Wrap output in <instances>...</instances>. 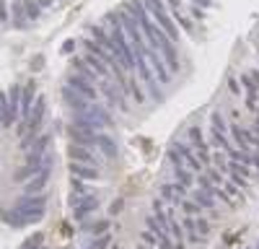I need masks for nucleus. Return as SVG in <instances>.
<instances>
[{
    "label": "nucleus",
    "instance_id": "obj_1",
    "mask_svg": "<svg viewBox=\"0 0 259 249\" xmlns=\"http://www.w3.org/2000/svg\"><path fill=\"white\" fill-rule=\"evenodd\" d=\"M145 11L150 13V18H156V24L166 31V36L171 42H179V26H177V21H171V16L166 13L163 8V0H145Z\"/></svg>",
    "mask_w": 259,
    "mask_h": 249
},
{
    "label": "nucleus",
    "instance_id": "obj_2",
    "mask_svg": "<svg viewBox=\"0 0 259 249\" xmlns=\"http://www.w3.org/2000/svg\"><path fill=\"white\" fill-rule=\"evenodd\" d=\"M45 205H47V197L45 195H24V197L16 200L13 211H18L21 216L31 223V221H39L41 216H45Z\"/></svg>",
    "mask_w": 259,
    "mask_h": 249
},
{
    "label": "nucleus",
    "instance_id": "obj_3",
    "mask_svg": "<svg viewBox=\"0 0 259 249\" xmlns=\"http://www.w3.org/2000/svg\"><path fill=\"white\" fill-rule=\"evenodd\" d=\"M99 94H104L106 99V107L109 109H119V112H130V104H127V94L117 86V83H112L109 78H101L99 83Z\"/></svg>",
    "mask_w": 259,
    "mask_h": 249
},
{
    "label": "nucleus",
    "instance_id": "obj_4",
    "mask_svg": "<svg viewBox=\"0 0 259 249\" xmlns=\"http://www.w3.org/2000/svg\"><path fill=\"white\" fill-rule=\"evenodd\" d=\"M68 86H70V89H73L75 94L85 96L89 101H96V99H99V86H96V83H91L89 78L78 75V73H73V75L68 78Z\"/></svg>",
    "mask_w": 259,
    "mask_h": 249
},
{
    "label": "nucleus",
    "instance_id": "obj_5",
    "mask_svg": "<svg viewBox=\"0 0 259 249\" xmlns=\"http://www.w3.org/2000/svg\"><path fill=\"white\" fill-rule=\"evenodd\" d=\"M45 112H47V101H45V96H36L34 109H31V114L26 117V130H29V135H36V130L41 128V119H45Z\"/></svg>",
    "mask_w": 259,
    "mask_h": 249
},
{
    "label": "nucleus",
    "instance_id": "obj_6",
    "mask_svg": "<svg viewBox=\"0 0 259 249\" xmlns=\"http://www.w3.org/2000/svg\"><path fill=\"white\" fill-rule=\"evenodd\" d=\"M62 99H65V104H68V107H70L75 114H83V112H85V109H89L91 104H94V101H89L85 96L75 94L70 86H65V89H62Z\"/></svg>",
    "mask_w": 259,
    "mask_h": 249
},
{
    "label": "nucleus",
    "instance_id": "obj_7",
    "mask_svg": "<svg viewBox=\"0 0 259 249\" xmlns=\"http://www.w3.org/2000/svg\"><path fill=\"white\" fill-rule=\"evenodd\" d=\"M34 101H36V83L34 80H29L24 89H21V114L24 117H29L31 114V109H34Z\"/></svg>",
    "mask_w": 259,
    "mask_h": 249
},
{
    "label": "nucleus",
    "instance_id": "obj_8",
    "mask_svg": "<svg viewBox=\"0 0 259 249\" xmlns=\"http://www.w3.org/2000/svg\"><path fill=\"white\" fill-rule=\"evenodd\" d=\"M70 177L83 179V182H94V179H99V169H96V166H89V163L70 161Z\"/></svg>",
    "mask_w": 259,
    "mask_h": 249
},
{
    "label": "nucleus",
    "instance_id": "obj_9",
    "mask_svg": "<svg viewBox=\"0 0 259 249\" xmlns=\"http://www.w3.org/2000/svg\"><path fill=\"white\" fill-rule=\"evenodd\" d=\"M94 151L96 148H89V145H70L68 148V156H70V161H75V163H94ZM96 166V163H94Z\"/></svg>",
    "mask_w": 259,
    "mask_h": 249
},
{
    "label": "nucleus",
    "instance_id": "obj_10",
    "mask_svg": "<svg viewBox=\"0 0 259 249\" xmlns=\"http://www.w3.org/2000/svg\"><path fill=\"white\" fill-rule=\"evenodd\" d=\"M85 62H89V68L99 75V78H109L112 75V70H109V65H106L104 60H99L96 55H91V52H85V57H83Z\"/></svg>",
    "mask_w": 259,
    "mask_h": 249
},
{
    "label": "nucleus",
    "instance_id": "obj_11",
    "mask_svg": "<svg viewBox=\"0 0 259 249\" xmlns=\"http://www.w3.org/2000/svg\"><path fill=\"white\" fill-rule=\"evenodd\" d=\"M73 70H75L78 75H83V78H89L91 83H99V80H101V78H99V75H96V73L89 68V62L80 60V57H73Z\"/></svg>",
    "mask_w": 259,
    "mask_h": 249
},
{
    "label": "nucleus",
    "instance_id": "obj_12",
    "mask_svg": "<svg viewBox=\"0 0 259 249\" xmlns=\"http://www.w3.org/2000/svg\"><path fill=\"white\" fill-rule=\"evenodd\" d=\"M13 21H16V26L18 29H26L29 26V13H26V8H24V0H16L13 3Z\"/></svg>",
    "mask_w": 259,
    "mask_h": 249
},
{
    "label": "nucleus",
    "instance_id": "obj_13",
    "mask_svg": "<svg viewBox=\"0 0 259 249\" xmlns=\"http://www.w3.org/2000/svg\"><path fill=\"white\" fill-rule=\"evenodd\" d=\"M124 94L130 96V99H135L138 104H143L145 101V94H143V89H140V83L133 78V75H130L127 78V86H124Z\"/></svg>",
    "mask_w": 259,
    "mask_h": 249
},
{
    "label": "nucleus",
    "instance_id": "obj_14",
    "mask_svg": "<svg viewBox=\"0 0 259 249\" xmlns=\"http://www.w3.org/2000/svg\"><path fill=\"white\" fill-rule=\"evenodd\" d=\"M47 177H50V169L39 172V174H36V179H31V182L26 184V195H39V192H41V187L47 184Z\"/></svg>",
    "mask_w": 259,
    "mask_h": 249
},
{
    "label": "nucleus",
    "instance_id": "obj_15",
    "mask_svg": "<svg viewBox=\"0 0 259 249\" xmlns=\"http://www.w3.org/2000/svg\"><path fill=\"white\" fill-rule=\"evenodd\" d=\"M96 148H101L106 156H114L117 153V145H114V138H109L106 133H99L96 135Z\"/></svg>",
    "mask_w": 259,
    "mask_h": 249
},
{
    "label": "nucleus",
    "instance_id": "obj_16",
    "mask_svg": "<svg viewBox=\"0 0 259 249\" xmlns=\"http://www.w3.org/2000/svg\"><path fill=\"white\" fill-rule=\"evenodd\" d=\"M256 101H259V89H249L246 96H244V107H246L249 112H256V109H259Z\"/></svg>",
    "mask_w": 259,
    "mask_h": 249
},
{
    "label": "nucleus",
    "instance_id": "obj_17",
    "mask_svg": "<svg viewBox=\"0 0 259 249\" xmlns=\"http://www.w3.org/2000/svg\"><path fill=\"white\" fill-rule=\"evenodd\" d=\"M89 34L99 42V45H104V47L109 45V31H106L104 26H89Z\"/></svg>",
    "mask_w": 259,
    "mask_h": 249
},
{
    "label": "nucleus",
    "instance_id": "obj_18",
    "mask_svg": "<svg viewBox=\"0 0 259 249\" xmlns=\"http://www.w3.org/2000/svg\"><path fill=\"white\" fill-rule=\"evenodd\" d=\"M171 16H174V21H179V26H182L187 34H194V24H192V18H187L182 11H174Z\"/></svg>",
    "mask_w": 259,
    "mask_h": 249
},
{
    "label": "nucleus",
    "instance_id": "obj_19",
    "mask_svg": "<svg viewBox=\"0 0 259 249\" xmlns=\"http://www.w3.org/2000/svg\"><path fill=\"white\" fill-rule=\"evenodd\" d=\"M47 143H50V135H41V138L34 143V148H31V153H29V156H45Z\"/></svg>",
    "mask_w": 259,
    "mask_h": 249
},
{
    "label": "nucleus",
    "instance_id": "obj_20",
    "mask_svg": "<svg viewBox=\"0 0 259 249\" xmlns=\"http://www.w3.org/2000/svg\"><path fill=\"white\" fill-rule=\"evenodd\" d=\"M24 8H26V13H29V18H31V21H36V18H39V13H41V6L36 3V0H24Z\"/></svg>",
    "mask_w": 259,
    "mask_h": 249
},
{
    "label": "nucleus",
    "instance_id": "obj_21",
    "mask_svg": "<svg viewBox=\"0 0 259 249\" xmlns=\"http://www.w3.org/2000/svg\"><path fill=\"white\" fill-rule=\"evenodd\" d=\"M109 244H112V234H104V236H96V239H94L91 249H106Z\"/></svg>",
    "mask_w": 259,
    "mask_h": 249
},
{
    "label": "nucleus",
    "instance_id": "obj_22",
    "mask_svg": "<svg viewBox=\"0 0 259 249\" xmlns=\"http://www.w3.org/2000/svg\"><path fill=\"white\" fill-rule=\"evenodd\" d=\"M91 234H94V236H104V234H109V221H99L96 226H91Z\"/></svg>",
    "mask_w": 259,
    "mask_h": 249
},
{
    "label": "nucleus",
    "instance_id": "obj_23",
    "mask_svg": "<svg viewBox=\"0 0 259 249\" xmlns=\"http://www.w3.org/2000/svg\"><path fill=\"white\" fill-rule=\"evenodd\" d=\"M228 89H231V94H241V91H244L241 83L236 80V78H228Z\"/></svg>",
    "mask_w": 259,
    "mask_h": 249
},
{
    "label": "nucleus",
    "instance_id": "obj_24",
    "mask_svg": "<svg viewBox=\"0 0 259 249\" xmlns=\"http://www.w3.org/2000/svg\"><path fill=\"white\" fill-rule=\"evenodd\" d=\"M6 21H8V3L0 0V24H6Z\"/></svg>",
    "mask_w": 259,
    "mask_h": 249
},
{
    "label": "nucleus",
    "instance_id": "obj_25",
    "mask_svg": "<svg viewBox=\"0 0 259 249\" xmlns=\"http://www.w3.org/2000/svg\"><path fill=\"white\" fill-rule=\"evenodd\" d=\"M75 45H78L75 39H70V42H65V45H62V50H60V52H62V55H70V52L75 50Z\"/></svg>",
    "mask_w": 259,
    "mask_h": 249
},
{
    "label": "nucleus",
    "instance_id": "obj_26",
    "mask_svg": "<svg viewBox=\"0 0 259 249\" xmlns=\"http://www.w3.org/2000/svg\"><path fill=\"white\" fill-rule=\"evenodd\" d=\"M166 3L171 6V11H182V0H166Z\"/></svg>",
    "mask_w": 259,
    "mask_h": 249
},
{
    "label": "nucleus",
    "instance_id": "obj_27",
    "mask_svg": "<svg viewBox=\"0 0 259 249\" xmlns=\"http://www.w3.org/2000/svg\"><path fill=\"white\" fill-rule=\"evenodd\" d=\"M36 3H39V6H41V8H50V6H52V3H55V0H36Z\"/></svg>",
    "mask_w": 259,
    "mask_h": 249
},
{
    "label": "nucleus",
    "instance_id": "obj_28",
    "mask_svg": "<svg viewBox=\"0 0 259 249\" xmlns=\"http://www.w3.org/2000/svg\"><path fill=\"white\" fill-rule=\"evenodd\" d=\"M197 3H200L202 8H210V6H212V3H210V0H194V6H197Z\"/></svg>",
    "mask_w": 259,
    "mask_h": 249
}]
</instances>
